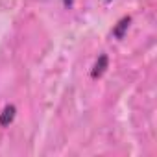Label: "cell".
<instances>
[{"mask_svg": "<svg viewBox=\"0 0 157 157\" xmlns=\"http://www.w3.org/2000/svg\"><path fill=\"white\" fill-rule=\"evenodd\" d=\"M105 2H111V0H105Z\"/></svg>", "mask_w": 157, "mask_h": 157, "instance_id": "cell-5", "label": "cell"}, {"mask_svg": "<svg viewBox=\"0 0 157 157\" xmlns=\"http://www.w3.org/2000/svg\"><path fill=\"white\" fill-rule=\"evenodd\" d=\"M15 113H17L15 105H6L4 111L0 113V126H2V128L10 126V124L13 122V118H15Z\"/></svg>", "mask_w": 157, "mask_h": 157, "instance_id": "cell-1", "label": "cell"}, {"mask_svg": "<svg viewBox=\"0 0 157 157\" xmlns=\"http://www.w3.org/2000/svg\"><path fill=\"white\" fill-rule=\"evenodd\" d=\"M63 4H65V8H70L74 4V0H63Z\"/></svg>", "mask_w": 157, "mask_h": 157, "instance_id": "cell-4", "label": "cell"}, {"mask_svg": "<svg viewBox=\"0 0 157 157\" xmlns=\"http://www.w3.org/2000/svg\"><path fill=\"white\" fill-rule=\"evenodd\" d=\"M129 22H131V17H122V19L117 22V26L113 28V37H115V39H122L124 33H126V30L129 28Z\"/></svg>", "mask_w": 157, "mask_h": 157, "instance_id": "cell-2", "label": "cell"}, {"mask_svg": "<svg viewBox=\"0 0 157 157\" xmlns=\"http://www.w3.org/2000/svg\"><path fill=\"white\" fill-rule=\"evenodd\" d=\"M107 65H109V59H107V56H105V54H102V56L98 57V61L94 63V67H93V72H91V76H93V78H100V76H102V74L105 72Z\"/></svg>", "mask_w": 157, "mask_h": 157, "instance_id": "cell-3", "label": "cell"}]
</instances>
